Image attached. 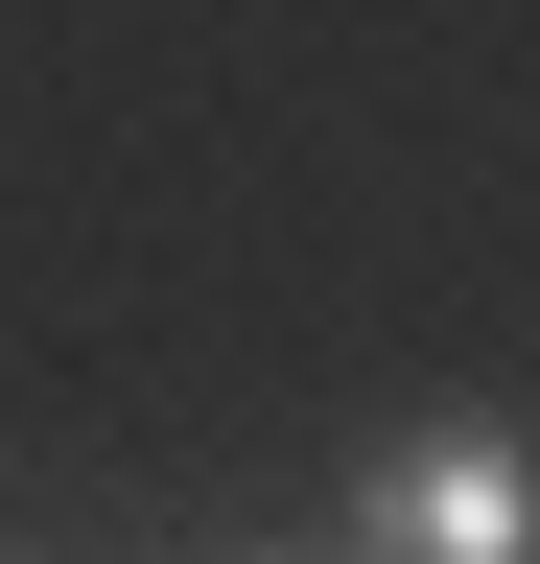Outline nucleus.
<instances>
[{
	"instance_id": "nucleus-1",
	"label": "nucleus",
	"mask_w": 540,
	"mask_h": 564,
	"mask_svg": "<svg viewBox=\"0 0 540 564\" xmlns=\"http://www.w3.org/2000/svg\"><path fill=\"white\" fill-rule=\"evenodd\" d=\"M353 518H376V564H540V447L517 423H399Z\"/></svg>"
}]
</instances>
